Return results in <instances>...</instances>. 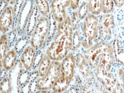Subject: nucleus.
<instances>
[{"instance_id":"27","label":"nucleus","mask_w":124,"mask_h":93,"mask_svg":"<svg viewBox=\"0 0 124 93\" xmlns=\"http://www.w3.org/2000/svg\"><path fill=\"white\" fill-rule=\"evenodd\" d=\"M85 1H89V0H85Z\"/></svg>"},{"instance_id":"6","label":"nucleus","mask_w":124,"mask_h":93,"mask_svg":"<svg viewBox=\"0 0 124 93\" xmlns=\"http://www.w3.org/2000/svg\"><path fill=\"white\" fill-rule=\"evenodd\" d=\"M99 19L95 15H89L86 16L83 24V32L86 40L92 41L99 35Z\"/></svg>"},{"instance_id":"5","label":"nucleus","mask_w":124,"mask_h":93,"mask_svg":"<svg viewBox=\"0 0 124 93\" xmlns=\"http://www.w3.org/2000/svg\"><path fill=\"white\" fill-rule=\"evenodd\" d=\"M99 21V37L105 40L110 39L115 28L114 16L112 14H104L100 17Z\"/></svg>"},{"instance_id":"25","label":"nucleus","mask_w":124,"mask_h":93,"mask_svg":"<svg viewBox=\"0 0 124 93\" xmlns=\"http://www.w3.org/2000/svg\"><path fill=\"white\" fill-rule=\"evenodd\" d=\"M6 0L8 4L11 5H14L16 2V0Z\"/></svg>"},{"instance_id":"8","label":"nucleus","mask_w":124,"mask_h":93,"mask_svg":"<svg viewBox=\"0 0 124 93\" xmlns=\"http://www.w3.org/2000/svg\"><path fill=\"white\" fill-rule=\"evenodd\" d=\"M70 6V0H52L51 8L52 15L56 22L61 23L67 17L66 9Z\"/></svg>"},{"instance_id":"1","label":"nucleus","mask_w":124,"mask_h":93,"mask_svg":"<svg viewBox=\"0 0 124 93\" xmlns=\"http://www.w3.org/2000/svg\"><path fill=\"white\" fill-rule=\"evenodd\" d=\"M73 30L71 20L69 16L59 23L57 34L47 51L50 59L59 61L66 56L73 44Z\"/></svg>"},{"instance_id":"17","label":"nucleus","mask_w":124,"mask_h":93,"mask_svg":"<svg viewBox=\"0 0 124 93\" xmlns=\"http://www.w3.org/2000/svg\"><path fill=\"white\" fill-rule=\"evenodd\" d=\"M114 6L113 0H102V12L104 14H109Z\"/></svg>"},{"instance_id":"21","label":"nucleus","mask_w":124,"mask_h":93,"mask_svg":"<svg viewBox=\"0 0 124 93\" xmlns=\"http://www.w3.org/2000/svg\"><path fill=\"white\" fill-rule=\"evenodd\" d=\"M11 89V83L8 77L5 78L0 85V90L2 93H8Z\"/></svg>"},{"instance_id":"3","label":"nucleus","mask_w":124,"mask_h":93,"mask_svg":"<svg viewBox=\"0 0 124 93\" xmlns=\"http://www.w3.org/2000/svg\"><path fill=\"white\" fill-rule=\"evenodd\" d=\"M61 68V64L59 61H54L52 62L46 75L38 81V89L48 90L53 88L60 75Z\"/></svg>"},{"instance_id":"13","label":"nucleus","mask_w":124,"mask_h":93,"mask_svg":"<svg viewBox=\"0 0 124 93\" xmlns=\"http://www.w3.org/2000/svg\"><path fill=\"white\" fill-rule=\"evenodd\" d=\"M88 7L92 14L99 15L102 12V0H89Z\"/></svg>"},{"instance_id":"10","label":"nucleus","mask_w":124,"mask_h":93,"mask_svg":"<svg viewBox=\"0 0 124 93\" xmlns=\"http://www.w3.org/2000/svg\"><path fill=\"white\" fill-rule=\"evenodd\" d=\"M35 54L34 48L32 46H27L25 48L21 56L20 60L26 69H30L32 66Z\"/></svg>"},{"instance_id":"22","label":"nucleus","mask_w":124,"mask_h":93,"mask_svg":"<svg viewBox=\"0 0 124 93\" xmlns=\"http://www.w3.org/2000/svg\"><path fill=\"white\" fill-rule=\"evenodd\" d=\"M81 0H70V6L73 10L77 8L79 6Z\"/></svg>"},{"instance_id":"20","label":"nucleus","mask_w":124,"mask_h":93,"mask_svg":"<svg viewBox=\"0 0 124 93\" xmlns=\"http://www.w3.org/2000/svg\"><path fill=\"white\" fill-rule=\"evenodd\" d=\"M25 0H16V2L14 4V21L15 18H17L18 19V16L21 9L22 8L24 4Z\"/></svg>"},{"instance_id":"12","label":"nucleus","mask_w":124,"mask_h":93,"mask_svg":"<svg viewBox=\"0 0 124 93\" xmlns=\"http://www.w3.org/2000/svg\"><path fill=\"white\" fill-rule=\"evenodd\" d=\"M16 55L14 50L9 51L7 54L4 60V67L5 69L9 70L12 68L16 60Z\"/></svg>"},{"instance_id":"16","label":"nucleus","mask_w":124,"mask_h":93,"mask_svg":"<svg viewBox=\"0 0 124 93\" xmlns=\"http://www.w3.org/2000/svg\"><path fill=\"white\" fill-rule=\"evenodd\" d=\"M116 17L118 28L124 38V7L118 9L116 12Z\"/></svg>"},{"instance_id":"9","label":"nucleus","mask_w":124,"mask_h":93,"mask_svg":"<svg viewBox=\"0 0 124 93\" xmlns=\"http://www.w3.org/2000/svg\"><path fill=\"white\" fill-rule=\"evenodd\" d=\"M14 7L8 6L1 12L0 18V29L3 32L8 31L14 26Z\"/></svg>"},{"instance_id":"14","label":"nucleus","mask_w":124,"mask_h":93,"mask_svg":"<svg viewBox=\"0 0 124 93\" xmlns=\"http://www.w3.org/2000/svg\"><path fill=\"white\" fill-rule=\"evenodd\" d=\"M50 59L48 55H45L42 58L39 67V73L40 77H44L48 71L51 64Z\"/></svg>"},{"instance_id":"7","label":"nucleus","mask_w":124,"mask_h":93,"mask_svg":"<svg viewBox=\"0 0 124 93\" xmlns=\"http://www.w3.org/2000/svg\"><path fill=\"white\" fill-rule=\"evenodd\" d=\"M35 4L34 0H25L18 19V31L19 35L22 34L26 26Z\"/></svg>"},{"instance_id":"4","label":"nucleus","mask_w":124,"mask_h":93,"mask_svg":"<svg viewBox=\"0 0 124 93\" xmlns=\"http://www.w3.org/2000/svg\"><path fill=\"white\" fill-rule=\"evenodd\" d=\"M49 28V21L44 16H41L32 34L31 45L34 48H39L47 39Z\"/></svg>"},{"instance_id":"11","label":"nucleus","mask_w":124,"mask_h":93,"mask_svg":"<svg viewBox=\"0 0 124 93\" xmlns=\"http://www.w3.org/2000/svg\"><path fill=\"white\" fill-rule=\"evenodd\" d=\"M39 13L37 6L35 4L26 25V32L28 36H30L32 32L34 31L39 19Z\"/></svg>"},{"instance_id":"26","label":"nucleus","mask_w":124,"mask_h":93,"mask_svg":"<svg viewBox=\"0 0 124 93\" xmlns=\"http://www.w3.org/2000/svg\"><path fill=\"white\" fill-rule=\"evenodd\" d=\"M48 1H49V2H50V1H52V0H47Z\"/></svg>"},{"instance_id":"15","label":"nucleus","mask_w":124,"mask_h":93,"mask_svg":"<svg viewBox=\"0 0 124 93\" xmlns=\"http://www.w3.org/2000/svg\"><path fill=\"white\" fill-rule=\"evenodd\" d=\"M34 1L42 16H46L49 13L50 6L47 0H34Z\"/></svg>"},{"instance_id":"23","label":"nucleus","mask_w":124,"mask_h":93,"mask_svg":"<svg viewBox=\"0 0 124 93\" xmlns=\"http://www.w3.org/2000/svg\"><path fill=\"white\" fill-rule=\"evenodd\" d=\"M116 7L120 8L124 5V0H113Z\"/></svg>"},{"instance_id":"18","label":"nucleus","mask_w":124,"mask_h":93,"mask_svg":"<svg viewBox=\"0 0 124 93\" xmlns=\"http://www.w3.org/2000/svg\"><path fill=\"white\" fill-rule=\"evenodd\" d=\"M8 45V37L6 34H2L0 37V59L3 58Z\"/></svg>"},{"instance_id":"2","label":"nucleus","mask_w":124,"mask_h":93,"mask_svg":"<svg viewBox=\"0 0 124 93\" xmlns=\"http://www.w3.org/2000/svg\"><path fill=\"white\" fill-rule=\"evenodd\" d=\"M75 62L72 54H69L63 59L61 64L60 75L53 87L55 92H61L68 87L74 75Z\"/></svg>"},{"instance_id":"24","label":"nucleus","mask_w":124,"mask_h":93,"mask_svg":"<svg viewBox=\"0 0 124 93\" xmlns=\"http://www.w3.org/2000/svg\"><path fill=\"white\" fill-rule=\"evenodd\" d=\"M8 4H9L6 1V0H0V7H1V11H2L5 8L7 7Z\"/></svg>"},{"instance_id":"19","label":"nucleus","mask_w":124,"mask_h":93,"mask_svg":"<svg viewBox=\"0 0 124 93\" xmlns=\"http://www.w3.org/2000/svg\"><path fill=\"white\" fill-rule=\"evenodd\" d=\"M88 10V3L86 1H84L82 2L79 7L78 12V17L79 19H84L87 16Z\"/></svg>"}]
</instances>
